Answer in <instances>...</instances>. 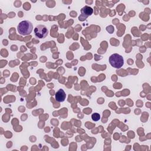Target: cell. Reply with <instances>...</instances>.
Here are the masks:
<instances>
[{
    "instance_id": "6da1fadb",
    "label": "cell",
    "mask_w": 151,
    "mask_h": 151,
    "mask_svg": "<svg viewBox=\"0 0 151 151\" xmlns=\"http://www.w3.org/2000/svg\"><path fill=\"white\" fill-rule=\"evenodd\" d=\"M32 29V24L28 20H25L20 22L17 26L18 32L20 35H27L30 34Z\"/></svg>"
},
{
    "instance_id": "7a4b0ae2",
    "label": "cell",
    "mask_w": 151,
    "mask_h": 151,
    "mask_svg": "<svg viewBox=\"0 0 151 151\" xmlns=\"http://www.w3.org/2000/svg\"><path fill=\"white\" fill-rule=\"evenodd\" d=\"M109 60L110 65L116 68H120L124 64V59L123 57L117 53L111 54L110 56Z\"/></svg>"
},
{
    "instance_id": "3957f363",
    "label": "cell",
    "mask_w": 151,
    "mask_h": 151,
    "mask_svg": "<svg viewBox=\"0 0 151 151\" xmlns=\"http://www.w3.org/2000/svg\"><path fill=\"white\" fill-rule=\"evenodd\" d=\"M35 36L38 38H44L48 34V30L44 25H38L34 29Z\"/></svg>"
},
{
    "instance_id": "277c9868",
    "label": "cell",
    "mask_w": 151,
    "mask_h": 151,
    "mask_svg": "<svg viewBox=\"0 0 151 151\" xmlns=\"http://www.w3.org/2000/svg\"><path fill=\"white\" fill-rule=\"evenodd\" d=\"M81 15L78 18L80 21H83L87 17L91 15L93 13V9L91 7L86 5L81 8Z\"/></svg>"
},
{
    "instance_id": "5b68a950",
    "label": "cell",
    "mask_w": 151,
    "mask_h": 151,
    "mask_svg": "<svg viewBox=\"0 0 151 151\" xmlns=\"http://www.w3.org/2000/svg\"><path fill=\"white\" fill-rule=\"evenodd\" d=\"M55 100L58 102H63L65 99L66 94L63 89L60 88L57 91V93L55 95Z\"/></svg>"
},
{
    "instance_id": "8992f818",
    "label": "cell",
    "mask_w": 151,
    "mask_h": 151,
    "mask_svg": "<svg viewBox=\"0 0 151 151\" xmlns=\"http://www.w3.org/2000/svg\"><path fill=\"white\" fill-rule=\"evenodd\" d=\"M91 118L93 121L97 122L100 119V115L97 113H94L91 115Z\"/></svg>"
}]
</instances>
